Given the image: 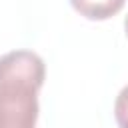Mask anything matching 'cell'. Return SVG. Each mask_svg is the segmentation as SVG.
Segmentation results:
<instances>
[{"mask_svg": "<svg viewBox=\"0 0 128 128\" xmlns=\"http://www.w3.org/2000/svg\"><path fill=\"white\" fill-rule=\"evenodd\" d=\"M44 78L46 66L36 52L12 50L0 56V128H36Z\"/></svg>", "mask_w": 128, "mask_h": 128, "instance_id": "6da1fadb", "label": "cell"}, {"mask_svg": "<svg viewBox=\"0 0 128 128\" xmlns=\"http://www.w3.org/2000/svg\"><path fill=\"white\" fill-rule=\"evenodd\" d=\"M126 0H70L72 8L88 20H108L124 8Z\"/></svg>", "mask_w": 128, "mask_h": 128, "instance_id": "7a4b0ae2", "label": "cell"}, {"mask_svg": "<svg viewBox=\"0 0 128 128\" xmlns=\"http://www.w3.org/2000/svg\"><path fill=\"white\" fill-rule=\"evenodd\" d=\"M114 118L120 128H128V86L120 90L114 102Z\"/></svg>", "mask_w": 128, "mask_h": 128, "instance_id": "3957f363", "label": "cell"}, {"mask_svg": "<svg viewBox=\"0 0 128 128\" xmlns=\"http://www.w3.org/2000/svg\"><path fill=\"white\" fill-rule=\"evenodd\" d=\"M124 32H126V36H128V16L124 18Z\"/></svg>", "mask_w": 128, "mask_h": 128, "instance_id": "277c9868", "label": "cell"}]
</instances>
